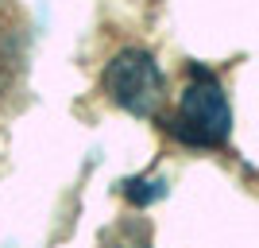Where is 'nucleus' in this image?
Returning a JSON list of instances; mask_svg holds the SVG:
<instances>
[{"instance_id": "nucleus-1", "label": "nucleus", "mask_w": 259, "mask_h": 248, "mask_svg": "<svg viewBox=\"0 0 259 248\" xmlns=\"http://www.w3.org/2000/svg\"><path fill=\"white\" fill-rule=\"evenodd\" d=\"M170 132L190 148H221L232 132V105L225 97V86L209 70L194 66L190 82L178 93L170 117Z\"/></svg>"}, {"instance_id": "nucleus-2", "label": "nucleus", "mask_w": 259, "mask_h": 248, "mask_svg": "<svg viewBox=\"0 0 259 248\" xmlns=\"http://www.w3.org/2000/svg\"><path fill=\"white\" fill-rule=\"evenodd\" d=\"M105 93L116 101L132 117H155L166 101V78H162L159 62L143 47H128L120 51L112 62L105 66Z\"/></svg>"}]
</instances>
